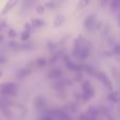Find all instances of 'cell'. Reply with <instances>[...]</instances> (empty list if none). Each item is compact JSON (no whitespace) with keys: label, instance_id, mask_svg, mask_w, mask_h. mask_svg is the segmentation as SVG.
I'll return each instance as SVG.
<instances>
[{"label":"cell","instance_id":"cell-21","mask_svg":"<svg viewBox=\"0 0 120 120\" xmlns=\"http://www.w3.org/2000/svg\"><path fill=\"white\" fill-rule=\"evenodd\" d=\"M16 32H15V30H13V29H11L10 31H8V37L10 38H12V39H14L15 37H16Z\"/></svg>","mask_w":120,"mask_h":120},{"label":"cell","instance_id":"cell-10","mask_svg":"<svg viewBox=\"0 0 120 120\" xmlns=\"http://www.w3.org/2000/svg\"><path fill=\"white\" fill-rule=\"evenodd\" d=\"M31 73H32V71L25 65L24 68L18 70V72H17V74H16V77L17 78H24V77H26L27 75H30Z\"/></svg>","mask_w":120,"mask_h":120},{"label":"cell","instance_id":"cell-11","mask_svg":"<svg viewBox=\"0 0 120 120\" xmlns=\"http://www.w3.org/2000/svg\"><path fill=\"white\" fill-rule=\"evenodd\" d=\"M62 75V71L61 68H54V70L50 71L48 74V79H56L58 78V77H60Z\"/></svg>","mask_w":120,"mask_h":120},{"label":"cell","instance_id":"cell-23","mask_svg":"<svg viewBox=\"0 0 120 120\" xmlns=\"http://www.w3.org/2000/svg\"><path fill=\"white\" fill-rule=\"evenodd\" d=\"M110 1H111V0H101V5L102 6H105Z\"/></svg>","mask_w":120,"mask_h":120},{"label":"cell","instance_id":"cell-18","mask_svg":"<svg viewBox=\"0 0 120 120\" xmlns=\"http://www.w3.org/2000/svg\"><path fill=\"white\" fill-rule=\"evenodd\" d=\"M109 100H111L112 102H118L119 98H118V93L117 92H112L109 95Z\"/></svg>","mask_w":120,"mask_h":120},{"label":"cell","instance_id":"cell-2","mask_svg":"<svg viewBox=\"0 0 120 120\" xmlns=\"http://www.w3.org/2000/svg\"><path fill=\"white\" fill-rule=\"evenodd\" d=\"M10 48L16 52H23V51H30L34 49V44L32 42H26V43H18L15 41H11L8 43Z\"/></svg>","mask_w":120,"mask_h":120},{"label":"cell","instance_id":"cell-27","mask_svg":"<svg viewBox=\"0 0 120 120\" xmlns=\"http://www.w3.org/2000/svg\"><path fill=\"white\" fill-rule=\"evenodd\" d=\"M2 75H3V74H2V72H1V71H0V77H1Z\"/></svg>","mask_w":120,"mask_h":120},{"label":"cell","instance_id":"cell-4","mask_svg":"<svg viewBox=\"0 0 120 120\" xmlns=\"http://www.w3.org/2000/svg\"><path fill=\"white\" fill-rule=\"evenodd\" d=\"M94 89L91 85V83L89 81H84L82 83V98L84 101H87L90 100L92 97L94 96Z\"/></svg>","mask_w":120,"mask_h":120},{"label":"cell","instance_id":"cell-14","mask_svg":"<svg viewBox=\"0 0 120 120\" xmlns=\"http://www.w3.org/2000/svg\"><path fill=\"white\" fill-rule=\"evenodd\" d=\"M37 0H24L22 4V11H29L34 4L36 3Z\"/></svg>","mask_w":120,"mask_h":120},{"label":"cell","instance_id":"cell-22","mask_svg":"<svg viewBox=\"0 0 120 120\" xmlns=\"http://www.w3.org/2000/svg\"><path fill=\"white\" fill-rule=\"evenodd\" d=\"M6 61H8L6 57L4 56V55H1V54H0V64H4Z\"/></svg>","mask_w":120,"mask_h":120},{"label":"cell","instance_id":"cell-5","mask_svg":"<svg viewBox=\"0 0 120 120\" xmlns=\"http://www.w3.org/2000/svg\"><path fill=\"white\" fill-rule=\"evenodd\" d=\"M64 62H65V65L68 66V68L74 71V72H81V70H82V68H83L80 64L73 62L68 56H64Z\"/></svg>","mask_w":120,"mask_h":120},{"label":"cell","instance_id":"cell-7","mask_svg":"<svg viewBox=\"0 0 120 120\" xmlns=\"http://www.w3.org/2000/svg\"><path fill=\"white\" fill-rule=\"evenodd\" d=\"M96 76H97L98 78L101 80V82H103V84L105 85L109 90H113L112 81H111L110 78L106 76V74H104V73H98V74H96Z\"/></svg>","mask_w":120,"mask_h":120},{"label":"cell","instance_id":"cell-25","mask_svg":"<svg viewBox=\"0 0 120 120\" xmlns=\"http://www.w3.org/2000/svg\"><path fill=\"white\" fill-rule=\"evenodd\" d=\"M2 41H3V36L0 35V42H2Z\"/></svg>","mask_w":120,"mask_h":120},{"label":"cell","instance_id":"cell-3","mask_svg":"<svg viewBox=\"0 0 120 120\" xmlns=\"http://www.w3.org/2000/svg\"><path fill=\"white\" fill-rule=\"evenodd\" d=\"M91 50H92L91 42L83 41L82 46H81V49H80V51H79V53H78V55H77L76 58H78V59H80V60L86 59L87 57L90 56V54H91Z\"/></svg>","mask_w":120,"mask_h":120},{"label":"cell","instance_id":"cell-12","mask_svg":"<svg viewBox=\"0 0 120 120\" xmlns=\"http://www.w3.org/2000/svg\"><path fill=\"white\" fill-rule=\"evenodd\" d=\"M35 105L37 109H43L45 106V100L42 96H38L35 99Z\"/></svg>","mask_w":120,"mask_h":120},{"label":"cell","instance_id":"cell-17","mask_svg":"<svg viewBox=\"0 0 120 120\" xmlns=\"http://www.w3.org/2000/svg\"><path fill=\"white\" fill-rule=\"evenodd\" d=\"M64 22V17L63 16H57L56 18H55V21H54V26L55 27H57V26H59V25H61L62 23Z\"/></svg>","mask_w":120,"mask_h":120},{"label":"cell","instance_id":"cell-15","mask_svg":"<svg viewBox=\"0 0 120 120\" xmlns=\"http://www.w3.org/2000/svg\"><path fill=\"white\" fill-rule=\"evenodd\" d=\"M91 1L92 0H80L79 3L77 4V10L81 11V10H83V8H85L90 3H91Z\"/></svg>","mask_w":120,"mask_h":120},{"label":"cell","instance_id":"cell-20","mask_svg":"<svg viewBox=\"0 0 120 120\" xmlns=\"http://www.w3.org/2000/svg\"><path fill=\"white\" fill-rule=\"evenodd\" d=\"M44 10H45L44 5H41V4H39V5L36 6V12L39 13V14H42V13H44Z\"/></svg>","mask_w":120,"mask_h":120},{"label":"cell","instance_id":"cell-6","mask_svg":"<svg viewBox=\"0 0 120 120\" xmlns=\"http://www.w3.org/2000/svg\"><path fill=\"white\" fill-rule=\"evenodd\" d=\"M84 27L87 31H93L96 27V16L94 15L87 16L84 20Z\"/></svg>","mask_w":120,"mask_h":120},{"label":"cell","instance_id":"cell-9","mask_svg":"<svg viewBox=\"0 0 120 120\" xmlns=\"http://www.w3.org/2000/svg\"><path fill=\"white\" fill-rule=\"evenodd\" d=\"M17 2H18V0H8V2H6V4L4 5L3 10H2V15H5L8 14V12H10L11 10H13L14 8V6L17 4Z\"/></svg>","mask_w":120,"mask_h":120},{"label":"cell","instance_id":"cell-16","mask_svg":"<svg viewBox=\"0 0 120 120\" xmlns=\"http://www.w3.org/2000/svg\"><path fill=\"white\" fill-rule=\"evenodd\" d=\"M60 4H61V2H58V1H56V0H51V1H49L48 3L45 4V6L49 8H57L60 6Z\"/></svg>","mask_w":120,"mask_h":120},{"label":"cell","instance_id":"cell-24","mask_svg":"<svg viewBox=\"0 0 120 120\" xmlns=\"http://www.w3.org/2000/svg\"><path fill=\"white\" fill-rule=\"evenodd\" d=\"M5 26V23H2V22H0V32L3 30V27Z\"/></svg>","mask_w":120,"mask_h":120},{"label":"cell","instance_id":"cell-13","mask_svg":"<svg viewBox=\"0 0 120 120\" xmlns=\"http://www.w3.org/2000/svg\"><path fill=\"white\" fill-rule=\"evenodd\" d=\"M45 24V22H44L42 19H33L32 20V27L33 29H40V27H42L43 25Z\"/></svg>","mask_w":120,"mask_h":120},{"label":"cell","instance_id":"cell-8","mask_svg":"<svg viewBox=\"0 0 120 120\" xmlns=\"http://www.w3.org/2000/svg\"><path fill=\"white\" fill-rule=\"evenodd\" d=\"M31 32H32V25L30 24V23H25L24 25V31L21 33V40H22L23 42L27 41V40L30 39V37H31Z\"/></svg>","mask_w":120,"mask_h":120},{"label":"cell","instance_id":"cell-26","mask_svg":"<svg viewBox=\"0 0 120 120\" xmlns=\"http://www.w3.org/2000/svg\"><path fill=\"white\" fill-rule=\"evenodd\" d=\"M56 1H58V2H61V3H62V2H63L64 0H56Z\"/></svg>","mask_w":120,"mask_h":120},{"label":"cell","instance_id":"cell-1","mask_svg":"<svg viewBox=\"0 0 120 120\" xmlns=\"http://www.w3.org/2000/svg\"><path fill=\"white\" fill-rule=\"evenodd\" d=\"M18 92V85L16 82L0 83V95L4 97H13Z\"/></svg>","mask_w":120,"mask_h":120},{"label":"cell","instance_id":"cell-19","mask_svg":"<svg viewBox=\"0 0 120 120\" xmlns=\"http://www.w3.org/2000/svg\"><path fill=\"white\" fill-rule=\"evenodd\" d=\"M119 3H120V0H112V2H111V8H112V11L116 12L119 8Z\"/></svg>","mask_w":120,"mask_h":120}]
</instances>
